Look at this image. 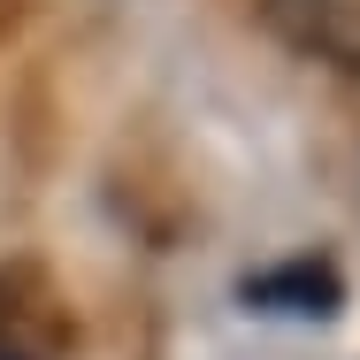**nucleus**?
I'll return each mask as SVG.
<instances>
[{"instance_id": "nucleus-1", "label": "nucleus", "mask_w": 360, "mask_h": 360, "mask_svg": "<svg viewBox=\"0 0 360 360\" xmlns=\"http://www.w3.org/2000/svg\"><path fill=\"white\" fill-rule=\"evenodd\" d=\"M70 338H77V314L54 291V276L39 261H8L0 269V345L23 360H62Z\"/></svg>"}, {"instance_id": "nucleus-2", "label": "nucleus", "mask_w": 360, "mask_h": 360, "mask_svg": "<svg viewBox=\"0 0 360 360\" xmlns=\"http://www.w3.org/2000/svg\"><path fill=\"white\" fill-rule=\"evenodd\" d=\"M261 23L299 62L360 77V0H261Z\"/></svg>"}, {"instance_id": "nucleus-3", "label": "nucleus", "mask_w": 360, "mask_h": 360, "mask_svg": "<svg viewBox=\"0 0 360 360\" xmlns=\"http://www.w3.org/2000/svg\"><path fill=\"white\" fill-rule=\"evenodd\" d=\"M238 299H245L253 314H299V322H330V314L345 307V276H338V261H322V253H291V261H276V269L238 276Z\"/></svg>"}, {"instance_id": "nucleus-4", "label": "nucleus", "mask_w": 360, "mask_h": 360, "mask_svg": "<svg viewBox=\"0 0 360 360\" xmlns=\"http://www.w3.org/2000/svg\"><path fill=\"white\" fill-rule=\"evenodd\" d=\"M15 23H23V0H0V39H8Z\"/></svg>"}, {"instance_id": "nucleus-5", "label": "nucleus", "mask_w": 360, "mask_h": 360, "mask_svg": "<svg viewBox=\"0 0 360 360\" xmlns=\"http://www.w3.org/2000/svg\"><path fill=\"white\" fill-rule=\"evenodd\" d=\"M0 360H23V353H8V345H0Z\"/></svg>"}]
</instances>
